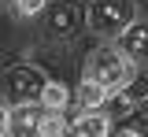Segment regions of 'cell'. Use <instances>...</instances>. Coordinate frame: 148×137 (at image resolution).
I'll list each match as a JSON object with an SVG mask.
<instances>
[{"mask_svg": "<svg viewBox=\"0 0 148 137\" xmlns=\"http://www.w3.org/2000/svg\"><path fill=\"white\" fill-rule=\"evenodd\" d=\"M133 19H137L133 0H92L85 8V26L100 37H119Z\"/></svg>", "mask_w": 148, "mask_h": 137, "instance_id": "cell-1", "label": "cell"}, {"mask_svg": "<svg viewBox=\"0 0 148 137\" xmlns=\"http://www.w3.org/2000/svg\"><path fill=\"white\" fill-rule=\"evenodd\" d=\"M45 34L56 41L78 37L85 30V4L82 0H45Z\"/></svg>", "mask_w": 148, "mask_h": 137, "instance_id": "cell-2", "label": "cell"}, {"mask_svg": "<svg viewBox=\"0 0 148 137\" xmlns=\"http://www.w3.org/2000/svg\"><path fill=\"white\" fill-rule=\"evenodd\" d=\"M85 78L96 82L100 89L115 93L122 82H130V63L119 56L115 48H108V45H104V48H96V52L89 56V63H85Z\"/></svg>", "mask_w": 148, "mask_h": 137, "instance_id": "cell-3", "label": "cell"}, {"mask_svg": "<svg viewBox=\"0 0 148 137\" xmlns=\"http://www.w3.org/2000/svg\"><path fill=\"white\" fill-rule=\"evenodd\" d=\"M45 74L30 67V63H15L8 71V89H11V100L15 104H41V89H45Z\"/></svg>", "mask_w": 148, "mask_h": 137, "instance_id": "cell-4", "label": "cell"}, {"mask_svg": "<svg viewBox=\"0 0 148 137\" xmlns=\"http://www.w3.org/2000/svg\"><path fill=\"white\" fill-rule=\"evenodd\" d=\"M141 104H145V82H122L115 93H108L104 115L108 119H122V115H130L133 108H141Z\"/></svg>", "mask_w": 148, "mask_h": 137, "instance_id": "cell-5", "label": "cell"}, {"mask_svg": "<svg viewBox=\"0 0 148 137\" xmlns=\"http://www.w3.org/2000/svg\"><path fill=\"white\" fill-rule=\"evenodd\" d=\"M45 104H15L8 108V137H37Z\"/></svg>", "mask_w": 148, "mask_h": 137, "instance_id": "cell-6", "label": "cell"}, {"mask_svg": "<svg viewBox=\"0 0 148 137\" xmlns=\"http://www.w3.org/2000/svg\"><path fill=\"white\" fill-rule=\"evenodd\" d=\"M145 48H148V30H145V22H130L126 30L119 34V45H115V52L126 59V63H141L145 59Z\"/></svg>", "mask_w": 148, "mask_h": 137, "instance_id": "cell-7", "label": "cell"}, {"mask_svg": "<svg viewBox=\"0 0 148 137\" xmlns=\"http://www.w3.org/2000/svg\"><path fill=\"white\" fill-rule=\"evenodd\" d=\"M74 97H78V104H82L85 111H100V108H104V100H108V89H100L96 82L85 78L82 85H78V93H74Z\"/></svg>", "mask_w": 148, "mask_h": 137, "instance_id": "cell-8", "label": "cell"}, {"mask_svg": "<svg viewBox=\"0 0 148 137\" xmlns=\"http://www.w3.org/2000/svg\"><path fill=\"white\" fill-rule=\"evenodd\" d=\"M78 126H82L85 137H108L111 134V119L104 115V108H100V111H85V115L78 119Z\"/></svg>", "mask_w": 148, "mask_h": 137, "instance_id": "cell-9", "label": "cell"}, {"mask_svg": "<svg viewBox=\"0 0 148 137\" xmlns=\"http://www.w3.org/2000/svg\"><path fill=\"white\" fill-rule=\"evenodd\" d=\"M41 104L52 108V111H63V108L71 104V89H67L63 82H45V89H41Z\"/></svg>", "mask_w": 148, "mask_h": 137, "instance_id": "cell-10", "label": "cell"}, {"mask_svg": "<svg viewBox=\"0 0 148 137\" xmlns=\"http://www.w3.org/2000/svg\"><path fill=\"white\" fill-rule=\"evenodd\" d=\"M63 111H52V108H45V115H41V130H37V137H59L63 134Z\"/></svg>", "mask_w": 148, "mask_h": 137, "instance_id": "cell-11", "label": "cell"}, {"mask_svg": "<svg viewBox=\"0 0 148 137\" xmlns=\"http://www.w3.org/2000/svg\"><path fill=\"white\" fill-rule=\"evenodd\" d=\"M41 8H45V0H15V15H26V19L37 15Z\"/></svg>", "mask_w": 148, "mask_h": 137, "instance_id": "cell-12", "label": "cell"}, {"mask_svg": "<svg viewBox=\"0 0 148 137\" xmlns=\"http://www.w3.org/2000/svg\"><path fill=\"white\" fill-rule=\"evenodd\" d=\"M0 137H8V100H0Z\"/></svg>", "mask_w": 148, "mask_h": 137, "instance_id": "cell-13", "label": "cell"}, {"mask_svg": "<svg viewBox=\"0 0 148 137\" xmlns=\"http://www.w3.org/2000/svg\"><path fill=\"white\" fill-rule=\"evenodd\" d=\"M115 137H145V134H141V130H119Z\"/></svg>", "mask_w": 148, "mask_h": 137, "instance_id": "cell-14", "label": "cell"}]
</instances>
